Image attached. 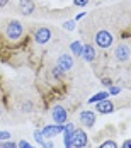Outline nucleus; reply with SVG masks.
Listing matches in <instances>:
<instances>
[{
	"instance_id": "0eeeda50",
	"label": "nucleus",
	"mask_w": 131,
	"mask_h": 148,
	"mask_svg": "<svg viewBox=\"0 0 131 148\" xmlns=\"http://www.w3.org/2000/svg\"><path fill=\"white\" fill-rule=\"evenodd\" d=\"M63 124H56V123H53V124H46L43 130H41V133L46 140H51V138H55V136H58V134L63 133Z\"/></svg>"
},
{
	"instance_id": "f03ea898",
	"label": "nucleus",
	"mask_w": 131,
	"mask_h": 148,
	"mask_svg": "<svg viewBox=\"0 0 131 148\" xmlns=\"http://www.w3.org/2000/svg\"><path fill=\"white\" fill-rule=\"evenodd\" d=\"M94 41H95V46H99V48H102V49H107V48L112 46L114 38H112V34H111L107 29H101V31L95 32Z\"/></svg>"
},
{
	"instance_id": "6e6552de",
	"label": "nucleus",
	"mask_w": 131,
	"mask_h": 148,
	"mask_svg": "<svg viewBox=\"0 0 131 148\" xmlns=\"http://www.w3.org/2000/svg\"><path fill=\"white\" fill-rule=\"evenodd\" d=\"M78 119H80L82 126H85V128H94V126H95V121H97V116H95L94 111L85 109V111H82V112L78 114Z\"/></svg>"
},
{
	"instance_id": "5701e85b",
	"label": "nucleus",
	"mask_w": 131,
	"mask_h": 148,
	"mask_svg": "<svg viewBox=\"0 0 131 148\" xmlns=\"http://www.w3.org/2000/svg\"><path fill=\"white\" fill-rule=\"evenodd\" d=\"M90 0H73V5L75 7H85Z\"/></svg>"
},
{
	"instance_id": "bb28decb",
	"label": "nucleus",
	"mask_w": 131,
	"mask_h": 148,
	"mask_svg": "<svg viewBox=\"0 0 131 148\" xmlns=\"http://www.w3.org/2000/svg\"><path fill=\"white\" fill-rule=\"evenodd\" d=\"M102 85H106V87H107V89H109V87H111V85H112V82H111V80H109V78H102V82H101Z\"/></svg>"
},
{
	"instance_id": "a211bd4d",
	"label": "nucleus",
	"mask_w": 131,
	"mask_h": 148,
	"mask_svg": "<svg viewBox=\"0 0 131 148\" xmlns=\"http://www.w3.org/2000/svg\"><path fill=\"white\" fill-rule=\"evenodd\" d=\"M34 140H36V141H38L39 145H43V143H44V140H46V138L43 136L41 130H34Z\"/></svg>"
},
{
	"instance_id": "4be33fe9",
	"label": "nucleus",
	"mask_w": 131,
	"mask_h": 148,
	"mask_svg": "<svg viewBox=\"0 0 131 148\" xmlns=\"http://www.w3.org/2000/svg\"><path fill=\"white\" fill-rule=\"evenodd\" d=\"M22 112H32V102H24L22 104Z\"/></svg>"
},
{
	"instance_id": "4468645a",
	"label": "nucleus",
	"mask_w": 131,
	"mask_h": 148,
	"mask_svg": "<svg viewBox=\"0 0 131 148\" xmlns=\"http://www.w3.org/2000/svg\"><path fill=\"white\" fill-rule=\"evenodd\" d=\"M106 99H109V92H107V90H101V92H97L95 95H92V97L88 99V104L101 102V101H106Z\"/></svg>"
},
{
	"instance_id": "f257e3e1",
	"label": "nucleus",
	"mask_w": 131,
	"mask_h": 148,
	"mask_svg": "<svg viewBox=\"0 0 131 148\" xmlns=\"http://www.w3.org/2000/svg\"><path fill=\"white\" fill-rule=\"evenodd\" d=\"M24 36V26H22V22H19V21H10L9 24H7V27H5V38L9 39V41H19L21 38Z\"/></svg>"
},
{
	"instance_id": "f3484780",
	"label": "nucleus",
	"mask_w": 131,
	"mask_h": 148,
	"mask_svg": "<svg viewBox=\"0 0 131 148\" xmlns=\"http://www.w3.org/2000/svg\"><path fill=\"white\" fill-rule=\"evenodd\" d=\"M97 148H117V143L114 140H106L104 143H101Z\"/></svg>"
},
{
	"instance_id": "20e7f679",
	"label": "nucleus",
	"mask_w": 131,
	"mask_h": 148,
	"mask_svg": "<svg viewBox=\"0 0 131 148\" xmlns=\"http://www.w3.org/2000/svg\"><path fill=\"white\" fill-rule=\"evenodd\" d=\"M51 36H53V32H51L49 27H38V29L34 31V34H32L34 43L39 45V46L48 45V43L51 41Z\"/></svg>"
},
{
	"instance_id": "aec40b11",
	"label": "nucleus",
	"mask_w": 131,
	"mask_h": 148,
	"mask_svg": "<svg viewBox=\"0 0 131 148\" xmlns=\"http://www.w3.org/2000/svg\"><path fill=\"white\" fill-rule=\"evenodd\" d=\"M63 29L65 31H73L75 29V21H65V22H63Z\"/></svg>"
},
{
	"instance_id": "6ab92c4d",
	"label": "nucleus",
	"mask_w": 131,
	"mask_h": 148,
	"mask_svg": "<svg viewBox=\"0 0 131 148\" xmlns=\"http://www.w3.org/2000/svg\"><path fill=\"white\" fill-rule=\"evenodd\" d=\"M0 148H19V147H17V143L7 140V141H0Z\"/></svg>"
},
{
	"instance_id": "a878e982",
	"label": "nucleus",
	"mask_w": 131,
	"mask_h": 148,
	"mask_svg": "<svg viewBox=\"0 0 131 148\" xmlns=\"http://www.w3.org/2000/svg\"><path fill=\"white\" fill-rule=\"evenodd\" d=\"M121 148H131V138L124 140V141H123V145H121Z\"/></svg>"
},
{
	"instance_id": "c85d7f7f",
	"label": "nucleus",
	"mask_w": 131,
	"mask_h": 148,
	"mask_svg": "<svg viewBox=\"0 0 131 148\" xmlns=\"http://www.w3.org/2000/svg\"><path fill=\"white\" fill-rule=\"evenodd\" d=\"M9 2H10V0H0V9H3V7L9 3Z\"/></svg>"
},
{
	"instance_id": "9b49d317",
	"label": "nucleus",
	"mask_w": 131,
	"mask_h": 148,
	"mask_svg": "<svg viewBox=\"0 0 131 148\" xmlns=\"http://www.w3.org/2000/svg\"><path fill=\"white\" fill-rule=\"evenodd\" d=\"M80 56L85 60L87 63H94V61H95V58H97L95 46H92V45H84V48H82V55H80Z\"/></svg>"
},
{
	"instance_id": "ddd939ff",
	"label": "nucleus",
	"mask_w": 131,
	"mask_h": 148,
	"mask_svg": "<svg viewBox=\"0 0 131 148\" xmlns=\"http://www.w3.org/2000/svg\"><path fill=\"white\" fill-rule=\"evenodd\" d=\"M95 111H97L99 114H109V112L114 111V104L111 102L109 99L101 101V102H95Z\"/></svg>"
},
{
	"instance_id": "1a4fd4ad",
	"label": "nucleus",
	"mask_w": 131,
	"mask_h": 148,
	"mask_svg": "<svg viewBox=\"0 0 131 148\" xmlns=\"http://www.w3.org/2000/svg\"><path fill=\"white\" fill-rule=\"evenodd\" d=\"M56 65H58L65 73L70 72V70L73 68V55L68 53V51H67V53H61V55L58 56V60H56Z\"/></svg>"
},
{
	"instance_id": "b1692460",
	"label": "nucleus",
	"mask_w": 131,
	"mask_h": 148,
	"mask_svg": "<svg viewBox=\"0 0 131 148\" xmlns=\"http://www.w3.org/2000/svg\"><path fill=\"white\" fill-rule=\"evenodd\" d=\"M17 147H19V148H34L32 145H29V143H27L26 140H21V141L17 143Z\"/></svg>"
},
{
	"instance_id": "393cba45",
	"label": "nucleus",
	"mask_w": 131,
	"mask_h": 148,
	"mask_svg": "<svg viewBox=\"0 0 131 148\" xmlns=\"http://www.w3.org/2000/svg\"><path fill=\"white\" fill-rule=\"evenodd\" d=\"M43 148H55V145H53V141L51 140H44V143L41 145Z\"/></svg>"
},
{
	"instance_id": "7c9ffc66",
	"label": "nucleus",
	"mask_w": 131,
	"mask_h": 148,
	"mask_svg": "<svg viewBox=\"0 0 131 148\" xmlns=\"http://www.w3.org/2000/svg\"><path fill=\"white\" fill-rule=\"evenodd\" d=\"M0 141H2V138H0Z\"/></svg>"
},
{
	"instance_id": "39448f33",
	"label": "nucleus",
	"mask_w": 131,
	"mask_h": 148,
	"mask_svg": "<svg viewBox=\"0 0 131 148\" xmlns=\"http://www.w3.org/2000/svg\"><path fill=\"white\" fill-rule=\"evenodd\" d=\"M51 118H53V121L56 123V124H67V121H68V112H67V109L63 107V106H60V104H56V106H53V109H51Z\"/></svg>"
},
{
	"instance_id": "423d86ee",
	"label": "nucleus",
	"mask_w": 131,
	"mask_h": 148,
	"mask_svg": "<svg viewBox=\"0 0 131 148\" xmlns=\"http://www.w3.org/2000/svg\"><path fill=\"white\" fill-rule=\"evenodd\" d=\"M73 148H85L88 145V134L84 130H75L72 136Z\"/></svg>"
},
{
	"instance_id": "7ed1b4c3",
	"label": "nucleus",
	"mask_w": 131,
	"mask_h": 148,
	"mask_svg": "<svg viewBox=\"0 0 131 148\" xmlns=\"http://www.w3.org/2000/svg\"><path fill=\"white\" fill-rule=\"evenodd\" d=\"M114 58L119 61V63H126L128 60L131 58V46L124 41H121L119 45L114 48Z\"/></svg>"
},
{
	"instance_id": "c756f323",
	"label": "nucleus",
	"mask_w": 131,
	"mask_h": 148,
	"mask_svg": "<svg viewBox=\"0 0 131 148\" xmlns=\"http://www.w3.org/2000/svg\"><path fill=\"white\" fill-rule=\"evenodd\" d=\"M2 112H3V107H2V104H0V116H2Z\"/></svg>"
},
{
	"instance_id": "f8f14e48",
	"label": "nucleus",
	"mask_w": 131,
	"mask_h": 148,
	"mask_svg": "<svg viewBox=\"0 0 131 148\" xmlns=\"http://www.w3.org/2000/svg\"><path fill=\"white\" fill-rule=\"evenodd\" d=\"M73 131H75V126L72 123H67L65 128H63V145H65V148H73V145H72Z\"/></svg>"
},
{
	"instance_id": "dca6fc26",
	"label": "nucleus",
	"mask_w": 131,
	"mask_h": 148,
	"mask_svg": "<svg viewBox=\"0 0 131 148\" xmlns=\"http://www.w3.org/2000/svg\"><path fill=\"white\" fill-rule=\"evenodd\" d=\"M49 73H51V77H53L55 80H60V78H61V77L65 75V72H63V70L60 68L58 65H55V66H51V72H49Z\"/></svg>"
},
{
	"instance_id": "cd10ccee",
	"label": "nucleus",
	"mask_w": 131,
	"mask_h": 148,
	"mask_svg": "<svg viewBox=\"0 0 131 148\" xmlns=\"http://www.w3.org/2000/svg\"><path fill=\"white\" fill-rule=\"evenodd\" d=\"M84 17H85V12H80V14H77V15H75V19H73V21L77 22V21H80V19H84Z\"/></svg>"
},
{
	"instance_id": "9d476101",
	"label": "nucleus",
	"mask_w": 131,
	"mask_h": 148,
	"mask_svg": "<svg viewBox=\"0 0 131 148\" xmlns=\"http://www.w3.org/2000/svg\"><path fill=\"white\" fill-rule=\"evenodd\" d=\"M17 9L22 15H31L36 9V3H34V0H19Z\"/></svg>"
},
{
	"instance_id": "412c9836",
	"label": "nucleus",
	"mask_w": 131,
	"mask_h": 148,
	"mask_svg": "<svg viewBox=\"0 0 131 148\" xmlns=\"http://www.w3.org/2000/svg\"><path fill=\"white\" fill-rule=\"evenodd\" d=\"M107 92H109V95H117V94L121 92V89H119V87H116V85H111V87L107 89Z\"/></svg>"
},
{
	"instance_id": "2eb2a0df",
	"label": "nucleus",
	"mask_w": 131,
	"mask_h": 148,
	"mask_svg": "<svg viewBox=\"0 0 131 148\" xmlns=\"http://www.w3.org/2000/svg\"><path fill=\"white\" fill-rule=\"evenodd\" d=\"M82 48H84L82 41H73L72 45H70V53H72L73 56H80L82 55Z\"/></svg>"
}]
</instances>
